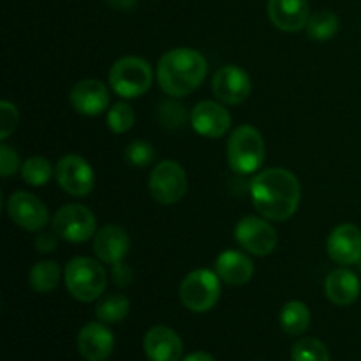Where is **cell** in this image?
Returning <instances> with one entry per match:
<instances>
[{
	"label": "cell",
	"mask_w": 361,
	"mask_h": 361,
	"mask_svg": "<svg viewBox=\"0 0 361 361\" xmlns=\"http://www.w3.org/2000/svg\"><path fill=\"white\" fill-rule=\"evenodd\" d=\"M250 197L261 217L271 222L289 221L302 200V187L295 173L284 168H268L250 182Z\"/></svg>",
	"instance_id": "cell-1"
},
{
	"label": "cell",
	"mask_w": 361,
	"mask_h": 361,
	"mask_svg": "<svg viewBox=\"0 0 361 361\" xmlns=\"http://www.w3.org/2000/svg\"><path fill=\"white\" fill-rule=\"evenodd\" d=\"M208 74V62L194 48H173L157 63V83L169 97H185L201 87Z\"/></svg>",
	"instance_id": "cell-2"
},
{
	"label": "cell",
	"mask_w": 361,
	"mask_h": 361,
	"mask_svg": "<svg viewBox=\"0 0 361 361\" xmlns=\"http://www.w3.org/2000/svg\"><path fill=\"white\" fill-rule=\"evenodd\" d=\"M63 282L74 300L92 303L101 298L108 286V274L101 261L87 256H76L66 264Z\"/></svg>",
	"instance_id": "cell-3"
},
{
	"label": "cell",
	"mask_w": 361,
	"mask_h": 361,
	"mask_svg": "<svg viewBox=\"0 0 361 361\" xmlns=\"http://www.w3.org/2000/svg\"><path fill=\"white\" fill-rule=\"evenodd\" d=\"M226 159L229 168L238 175H252L261 169L267 159V145L254 126L236 127L228 140Z\"/></svg>",
	"instance_id": "cell-4"
},
{
	"label": "cell",
	"mask_w": 361,
	"mask_h": 361,
	"mask_svg": "<svg viewBox=\"0 0 361 361\" xmlns=\"http://www.w3.org/2000/svg\"><path fill=\"white\" fill-rule=\"evenodd\" d=\"M108 81L118 97L136 99L152 88L154 69L141 56H122L109 69Z\"/></svg>",
	"instance_id": "cell-5"
},
{
	"label": "cell",
	"mask_w": 361,
	"mask_h": 361,
	"mask_svg": "<svg viewBox=\"0 0 361 361\" xmlns=\"http://www.w3.org/2000/svg\"><path fill=\"white\" fill-rule=\"evenodd\" d=\"M222 281L215 270L200 268L187 275L180 284V302L194 314H204L219 303Z\"/></svg>",
	"instance_id": "cell-6"
},
{
	"label": "cell",
	"mask_w": 361,
	"mask_h": 361,
	"mask_svg": "<svg viewBox=\"0 0 361 361\" xmlns=\"http://www.w3.org/2000/svg\"><path fill=\"white\" fill-rule=\"evenodd\" d=\"M51 229L60 240L71 243H83L97 233V219L90 208L83 204H63L51 219Z\"/></svg>",
	"instance_id": "cell-7"
},
{
	"label": "cell",
	"mask_w": 361,
	"mask_h": 361,
	"mask_svg": "<svg viewBox=\"0 0 361 361\" xmlns=\"http://www.w3.org/2000/svg\"><path fill=\"white\" fill-rule=\"evenodd\" d=\"M148 190L159 204H176L187 192V173L171 159L161 161L150 173Z\"/></svg>",
	"instance_id": "cell-8"
},
{
	"label": "cell",
	"mask_w": 361,
	"mask_h": 361,
	"mask_svg": "<svg viewBox=\"0 0 361 361\" xmlns=\"http://www.w3.org/2000/svg\"><path fill=\"white\" fill-rule=\"evenodd\" d=\"M235 240L243 250L257 257L270 256L279 245V236L270 221L247 215L235 228Z\"/></svg>",
	"instance_id": "cell-9"
},
{
	"label": "cell",
	"mask_w": 361,
	"mask_h": 361,
	"mask_svg": "<svg viewBox=\"0 0 361 361\" xmlns=\"http://www.w3.org/2000/svg\"><path fill=\"white\" fill-rule=\"evenodd\" d=\"M55 180L63 192L74 197L88 196L95 187V173L90 162L76 154L63 155L56 162Z\"/></svg>",
	"instance_id": "cell-10"
},
{
	"label": "cell",
	"mask_w": 361,
	"mask_h": 361,
	"mask_svg": "<svg viewBox=\"0 0 361 361\" xmlns=\"http://www.w3.org/2000/svg\"><path fill=\"white\" fill-rule=\"evenodd\" d=\"M6 210L11 221L25 231H42L49 221L48 207L35 194L27 192V190H18L11 194Z\"/></svg>",
	"instance_id": "cell-11"
},
{
	"label": "cell",
	"mask_w": 361,
	"mask_h": 361,
	"mask_svg": "<svg viewBox=\"0 0 361 361\" xmlns=\"http://www.w3.org/2000/svg\"><path fill=\"white\" fill-rule=\"evenodd\" d=\"M212 92L222 104L238 106L250 97L252 81H250V76L245 69L229 63V66L217 69V73L214 74Z\"/></svg>",
	"instance_id": "cell-12"
},
{
	"label": "cell",
	"mask_w": 361,
	"mask_h": 361,
	"mask_svg": "<svg viewBox=\"0 0 361 361\" xmlns=\"http://www.w3.org/2000/svg\"><path fill=\"white\" fill-rule=\"evenodd\" d=\"M190 126L200 136L219 140L226 136L231 127V115L226 104L215 101H201L192 108L189 115Z\"/></svg>",
	"instance_id": "cell-13"
},
{
	"label": "cell",
	"mask_w": 361,
	"mask_h": 361,
	"mask_svg": "<svg viewBox=\"0 0 361 361\" xmlns=\"http://www.w3.org/2000/svg\"><path fill=\"white\" fill-rule=\"evenodd\" d=\"M326 250L331 261L342 267H353L361 261V229L351 222L334 228L326 240Z\"/></svg>",
	"instance_id": "cell-14"
},
{
	"label": "cell",
	"mask_w": 361,
	"mask_h": 361,
	"mask_svg": "<svg viewBox=\"0 0 361 361\" xmlns=\"http://www.w3.org/2000/svg\"><path fill=\"white\" fill-rule=\"evenodd\" d=\"M71 106L76 113L83 116H97L109 109L111 106V95L108 87L102 81L88 78V80L78 81L69 94Z\"/></svg>",
	"instance_id": "cell-15"
},
{
	"label": "cell",
	"mask_w": 361,
	"mask_h": 361,
	"mask_svg": "<svg viewBox=\"0 0 361 361\" xmlns=\"http://www.w3.org/2000/svg\"><path fill=\"white\" fill-rule=\"evenodd\" d=\"M115 349V335L101 321L87 323L78 334V351L87 361H106Z\"/></svg>",
	"instance_id": "cell-16"
},
{
	"label": "cell",
	"mask_w": 361,
	"mask_h": 361,
	"mask_svg": "<svg viewBox=\"0 0 361 361\" xmlns=\"http://www.w3.org/2000/svg\"><path fill=\"white\" fill-rule=\"evenodd\" d=\"M145 355L150 361H182L183 342L169 326H152L143 338Z\"/></svg>",
	"instance_id": "cell-17"
},
{
	"label": "cell",
	"mask_w": 361,
	"mask_h": 361,
	"mask_svg": "<svg viewBox=\"0 0 361 361\" xmlns=\"http://www.w3.org/2000/svg\"><path fill=\"white\" fill-rule=\"evenodd\" d=\"M130 249L129 235L116 224H106L94 236V254L101 263L116 264L126 259Z\"/></svg>",
	"instance_id": "cell-18"
},
{
	"label": "cell",
	"mask_w": 361,
	"mask_h": 361,
	"mask_svg": "<svg viewBox=\"0 0 361 361\" xmlns=\"http://www.w3.org/2000/svg\"><path fill=\"white\" fill-rule=\"evenodd\" d=\"M268 18L282 32L303 30L309 23L310 7L307 0H268Z\"/></svg>",
	"instance_id": "cell-19"
},
{
	"label": "cell",
	"mask_w": 361,
	"mask_h": 361,
	"mask_svg": "<svg viewBox=\"0 0 361 361\" xmlns=\"http://www.w3.org/2000/svg\"><path fill=\"white\" fill-rule=\"evenodd\" d=\"M324 293L334 305L349 307L360 298L361 282L358 275L348 267L335 268L324 281Z\"/></svg>",
	"instance_id": "cell-20"
},
{
	"label": "cell",
	"mask_w": 361,
	"mask_h": 361,
	"mask_svg": "<svg viewBox=\"0 0 361 361\" xmlns=\"http://www.w3.org/2000/svg\"><path fill=\"white\" fill-rule=\"evenodd\" d=\"M215 274L229 286H245L254 277V263L238 250H224L215 261Z\"/></svg>",
	"instance_id": "cell-21"
},
{
	"label": "cell",
	"mask_w": 361,
	"mask_h": 361,
	"mask_svg": "<svg viewBox=\"0 0 361 361\" xmlns=\"http://www.w3.org/2000/svg\"><path fill=\"white\" fill-rule=\"evenodd\" d=\"M310 319H312L310 309L300 300H291L286 303L279 316L281 328L284 330V334L291 335V337H300L305 334L310 326Z\"/></svg>",
	"instance_id": "cell-22"
},
{
	"label": "cell",
	"mask_w": 361,
	"mask_h": 361,
	"mask_svg": "<svg viewBox=\"0 0 361 361\" xmlns=\"http://www.w3.org/2000/svg\"><path fill=\"white\" fill-rule=\"evenodd\" d=\"M60 275L62 270L56 261H39L28 271V284L39 295H48L56 289Z\"/></svg>",
	"instance_id": "cell-23"
},
{
	"label": "cell",
	"mask_w": 361,
	"mask_h": 361,
	"mask_svg": "<svg viewBox=\"0 0 361 361\" xmlns=\"http://www.w3.org/2000/svg\"><path fill=\"white\" fill-rule=\"evenodd\" d=\"M338 28H341V21H338L337 14L331 11H317V13L310 14L305 30L312 41L324 42L334 39Z\"/></svg>",
	"instance_id": "cell-24"
},
{
	"label": "cell",
	"mask_w": 361,
	"mask_h": 361,
	"mask_svg": "<svg viewBox=\"0 0 361 361\" xmlns=\"http://www.w3.org/2000/svg\"><path fill=\"white\" fill-rule=\"evenodd\" d=\"M130 302L127 296L123 295H108L97 303L95 307V316L101 323L104 324H116L122 323L127 316H129Z\"/></svg>",
	"instance_id": "cell-25"
},
{
	"label": "cell",
	"mask_w": 361,
	"mask_h": 361,
	"mask_svg": "<svg viewBox=\"0 0 361 361\" xmlns=\"http://www.w3.org/2000/svg\"><path fill=\"white\" fill-rule=\"evenodd\" d=\"M21 178L25 183L32 187H42L55 176V168L48 159L41 157V155H34L28 157L27 161L21 164Z\"/></svg>",
	"instance_id": "cell-26"
},
{
	"label": "cell",
	"mask_w": 361,
	"mask_h": 361,
	"mask_svg": "<svg viewBox=\"0 0 361 361\" xmlns=\"http://www.w3.org/2000/svg\"><path fill=\"white\" fill-rule=\"evenodd\" d=\"M134 122H136V113H134L133 106L129 102H115L109 106L108 116H106V123L108 129L115 134H126L133 129Z\"/></svg>",
	"instance_id": "cell-27"
},
{
	"label": "cell",
	"mask_w": 361,
	"mask_h": 361,
	"mask_svg": "<svg viewBox=\"0 0 361 361\" xmlns=\"http://www.w3.org/2000/svg\"><path fill=\"white\" fill-rule=\"evenodd\" d=\"M291 361H330V351L319 338L307 337L293 345Z\"/></svg>",
	"instance_id": "cell-28"
},
{
	"label": "cell",
	"mask_w": 361,
	"mask_h": 361,
	"mask_svg": "<svg viewBox=\"0 0 361 361\" xmlns=\"http://www.w3.org/2000/svg\"><path fill=\"white\" fill-rule=\"evenodd\" d=\"M157 116H159V122H161L162 127L175 130L185 123L187 113H185V108H183L180 102L169 101L168 99V101L161 102Z\"/></svg>",
	"instance_id": "cell-29"
},
{
	"label": "cell",
	"mask_w": 361,
	"mask_h": 361,
	"mask_svg": "<svg viewBox=\"0 0 361 361\" xmlns=\"http://www.w3.org/2000/svg\"><path fill=\"white\" fill-rule=\"evenodd\" d=\"M126 159L134 168H147L155 161V148L147 141H133L126 148Z\"/></svg>",
	"instance_id": "cell-30"
},
{
	"label": "cell",
	"mask_w": 361,
	"mask_h": 361,
	"mask_svg": "<svg viewBox=\"0 0 361 361\" xmlns=\"http://www.w3.org/2000/svg\"><path fill=\"white\" fill-rule=\"evenodd\" d=\"M18 122H20V113L16 106L9 101L0 102V140L6 141L16 130Z\"/></svg>",
	"instance_id": "cell-31"
},
{
	"label": "cell",
	"mask_w": 361,
	"mask_h": 361,
	"mask_svg": "<svg viewBox=\"0 0 361 361\" xmlns=\"http://www.w3.org/2000/svg\"><path fill=\"white\" fill-rule=\"evenodd\" d=\"M21 164L23 162L20 161V155L13 147H9L7 143L0 145V175L4 178L13 176L18 169H21Z\"/></svg>",
	"instance_id": "cell-32"
},
{
	"label": "cell",
	"mask_w": 361,
	"mask_h": 361,
	"mask_svg": "<svg viewBox=\"0 0 361 361\" xmlns=\"http://www.w3.org/2000/svg\"><path fill=\"white\" fill-rule=\"evenodd\" d=\"M111 277H113V282H115L118 288H127V286L133 284L134 271L129 264L120 261V263L111 264Z\"/></svg>",
	"instance_id": "cell-33"
},
{
	"label": "cell",
	"mask_w": 361,
	"mask_h": 361,
	"mask_svg": "<svg viewBox=\"0 0 361 361\" xmlns=\"http://www.w3.org/2000/svg\"><path fill=\"white\" fill-rule=\"evenodd\" d=\"M35 249L41 254H49L59 245V235L55 231H42L35 236Z\"/></svg>",
	"instance_id": "cell-34"
},
{
	"label": "cell",
	"mask_w": 361,
	"mask_h": 361,
	"mask_svg": "<svg viewBox=\"0 0 361 361\" xmlns=\"http://www.w3.org/2000/svg\"><path fill=\"white\" fill-rule=\"evenodd\" d=\"M137 0H108V4L111 7H115V9L118 11H129L133 9L134 6H136Z\"/></svg>",
	"instance_id": "cell-35"
},
{
	"label": "cell",
	"mask_w": 361,
	"mask_h": 361,
	"mask_svg": "<svg viewBox=\"0 0 361 361\" xmlns=\"http://www.w3.org/2000/svg\"><path fill=\"white\" fill-rule=\"evenodd\" d=\"M182 361H215V358L210 355V353L197 351V353H190V355H187Z\"/></svg>",
	"instance_id": "cell-36"
},
{
	"label": "cell",
	"mask_w": 361,
	"mask_h": 361,
	"mask_svg": "<svg viewBox=\"0 0 361 361\" xmlns=\"http://www.w3.org/2000/svg\"><path fill=\"white\" fill-rule=\"evenodd\" d=\"M360 270H361V261H360Z\"/></svg>",
	"instance_id": "cell-37"
}]
</instances>
